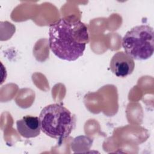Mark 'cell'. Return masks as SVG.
Masks as SVG:
<instances>
[{"instance_id": "obj_5", "label": "cell", "mask_w": 154, "mask_h": 154, "mask_svg": "<svg viewBox=\"0 0 154 154\" xmlns=\"http://www.w3.org/2000/svg\"><path fill=\"white\" fill-rule=\"evenodd\" d=\"M17 130L19 134L26 138L37 137L40 134V119L36 116H25L16 122Z\"/></svg>"}, {"instance_id": "obj_2", "label": "cell", "mask_w": 154, "mask_h": 154, "mask_svg": "<svg viewBox=\"0 0 154 154\" xmlns=\"http://www.w3.org/2000/svg\"><path fill=\"white\" fill-rule=\"evenodd\" d=\"M39 119L42 132L57 140L68 137L76 125L75 116L67 108L58 103L44 107Z\"/></svg>"}, {"instance_id": "obj_4", "label": "cell", "mask_w": 154, "mask_h": 154, "mask_svg": "<svg viewBox=\"0 0 154 154\" xmlns=\"http://www.w3.org/2000/svg\"><path fill=\"white\" fill-rule=\"evenodd\" d=\"M109 68L117 77L125 78L133 72L135 68L134 60L125 52H118L112 57Z\"/></svg>"}, {"instance_id": "obj_3", "label": "cell", "mask_w": 154, "mask_h": 154, "mask_svg": "<svg viewBox=\"0 0 154 154\" xmlns=\"http://www.w3.org/2000/svg\"><path fill=\"white\" fill-rule=\"evenodd\" d=\"M122 46L134 60H145L154 52V32L148 25H137L128 31L122 39Z\"/></svg>"}, {"instance_id": "obj_1", "label": "cell", "mask_w": 154, "mask_h": 154, "mask_svg": "<svg viewBox=\"0 0 154 154\" xmlns=\"http://www.w3.org/2000/svg\"><path fill=\"white\" fill-rule=\"evenodd\" d=\"M49 35V45L54 54L69 61L81 57L89 42L87 26L72 17L60 19L51 24Z\"/></svg>"}]
</instances>
